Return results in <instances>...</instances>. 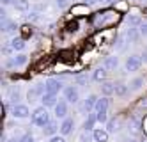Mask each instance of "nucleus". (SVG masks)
<instances>
[{
	"label": "nucleus",
	"mask_w": 147,
	"mask_h": 142,
	"mask_svg": "<svg viewBox=\"0 0 147 142\" xmlns=\"http://www.w3.org/2000/svg\"><path fill=\"white\" fill-rule=\"evenodd\" d=\"M126 92H128V85H124L122 82L115 84V94L117 96H126Z\"/></svg>",
	"instance_id": "a878e982"
},
{
	"label": "nucleus",
	"mask_w": 147,
	"mask_h": 142,
	"mask_svg": "<svg viewBox=\"0 0 147 142\" xmlns=\"http://www.w3.org/2000/svg\"><path fill=\"white\" fill-rule=\"evenodd\" d=\"M41 101H43V107H55L59 101H57V94H51V92H45L43 98H41Z\"/></svg>",
	"instance_id": "6e6552de"
},
{
	"label": "nucleus",
	"mask_w": 147,
	"mask_h": 142,
	"mask_svg": "<svg viewBox=\"0 0 147 142\" xmlns=\"http://www.w3.org/2000/svg\"><path fill=\"white\" fill-rule=\"evenodd\" d=\"M55 4H57L59 7H66V4H67V0H55Z\"/></svg>",
	"instance_id": "ea45409f"
},
{
	"label": "nucleus",
	"mask_w": 147,
	"mask_h": 142,
	"mask_svg": "<svg viewBox=\"0 0 147 142\" xmlns=\"http://www.w3.org/2000/svg\"><path fill=\"white\" fill-rule=\"evenodd\" d=\"M66 29H67L69 32H76V30H78V21H71V23L66 25Z\"/></svg>",
	"instance_id": "2f4dec72"
},
{
	"label": "nucleus",
	"mask_w": 147,
	"mask_h": 142,
	"mask_svg": "<svg viewBox=\"0 0 147 142\" xmlns=\"http://www.w3.org/2000/svg\"><path fill=\"white\" fill-rule=\"evenodd\" d=\"M101 91H103V94H105V96L115 94V84H112V82H107V84H103Z\"/></svg>",
	"instance_id": "5701e85b"
},
{
	"label": "nucleus",
	"mask_w": 147,
	"mask_h": 142,
	"mask_svg": "<svg viewBox=\"0 0 147 142\" xmlns=\"http://www.w3.org/2000/svg\"><path fill=\"white\" fill-rule=\"evenodd\" d=\"M96 116L99 123H107V112H96Z\"/></svg>",
	"instance_id": "473e14b6"
},
{
	"label": "nucleus",
	"mask_w": 147,
	"mask_h": 142,
	"mask_svg": "<svg viewBox=\"0 0 147 142\" xmlns=\"http://www.w3.org/2000/svg\"><path fill=\"white\" fill-rule=\"evenodd\" d=\"M50 142H66V140L62 139V137H55V135H53V137L50 139Z\"/></svg>",
	"instance_id": "a19ab883"
},
{
	"label": "nucleus",
	"mask_w": 147,
	"mask_h": 142,
	"mask_svg": "<svg viewBox=\"0 0 147 142\" xmlns=\"http://www.w3.org/2000/svg\"><path fill=\"white\" fill-rule=\"evenodd\" d=\"M39 16H37V13H30V14H27V20L28 21H36Z\"/></svg>",
	"instance_id": "e433bc0d"
},
{
	"label": "nucleus",
	"mask_w": 147,
	"mask_h": 142,
	"mask_svg": "<svg viewBox=\"0 0 147 142\" xmlns=\"http://www.w3.org/2000/svg\"><path fill=\"white\" fill-rule=\"evenodd\" d=\"M107 128H108L110 133L119 132V130H121V119L117 117V119H112V121H108V123H107Z\"/></svg>",
	"instance_id": "2eb2a0df"
},
{
	"label": "nucleus",
	"mask_w": 147,
	"mask_h": 142,
	"mask_svg": "<svg viewBox=\"0 0 147 142\" xmlns=\"http://www.w3.org/2000/svg\"><path fill=\"white\" fill-rule=\"evenodd\" d=\"M128 23H129V27L140 25V14H138V9H133V14L128 16Z\"/></svg>",
	"instance_id": "f3484780"
},
{
	"label": "nucleus",
	"mask_w": 147,
	"mask_h": 142,
	"mask_svg": "<svg viewBox=\"0 0 147 142\" xmlns=\"http://www.w3.org/2000/svg\"><path fill=\"white\" fill-rule=\"evenodd\" d=\"M11 50H13V48H4V55H9V53H11Z\"/></svg>",
	"instance_id": "a18cd8bd"
},
{
	"label": "nucleus",
	"mask_w": 147,
	"mask_h": 142,
	"mask_svg": "<svg viewBox=\"0 0 147 142\" xmlns=\"http://www.w3.org/2000/svg\"><path fill=\"white\" fill-rule=\"evenodd\" d=\"M32 123H34L36 126H41V128H45V126L50 123V114H48V110H46V107L36 108L34 114H32Z\"/></svg>",
	"instance_id": "f03ea898"
},
{
	"label": "nucleus",
	"mask_w": 147,
	"mask_h": 142,
	"mask_svg": "<svg viewBox=\"0 0 147 142\" xmlns=\"http://www.w3.org/2000/svg\"><path fill=\"white\" fill-rule=\"evenodd\" d=\"M45 91H46L45 84H37L34 89H30V91H28V100H30V101H36L37 98H43Z\"/></svg>",
	"instance_id": "39448f33"
},
{
	"label": "nucleus",
	"mask_w": 147,
	"mask_h": 142,
	"mask_svg": "<svg viewBox=\"0 0 147 142\" xmlns=\"http://www.w3.org/2000/svg\"><path fill=\"white\" fill-rule=\"evenodd\" d=\"M76 84H78V85H87V84H89V76H85V75L78 76V78H76Z\"/></svg>",
	"instance_id": "7c9ffc66"
},
{
	"label": "nucleus",
	"mask_w": 147,
	"mask_h": 142,
	"mask_svg": "<svg viewBox=\"0 0 147 142\" xmlns=\"http://www.w3.org/2000/svg\"><path fill=\"white\" fill-rule=\"evenodd\" d=\"M73 128H75V121H73V119H69V117H66L64 123L60 124V133H62V135H67V133H71Z\"/></svg>",
	"instance_id": "1a4fd4ad"
},
{
	"label": "nucleus",
	"mask_w": 147,
	"mask_h": 142,
	"mask_svg": "<svg viewBox=\"0 0 147 142\" xmlns=\"http://www.w3.org/2000/svg\"><path fill=\"white\" fill-rule=\"evenodd\" d=\"M16 2V0H2V4L4 5H9V4H14Z\"/></svg>",
	"instance_id": "37998d69"
},
{
	"label": "nucleus",
	"mask_w": 147,
	"mask_h": 142,
	"mask_svg": "<svg viewBox=\"0 0 147 142\" xmlns=\"http://www.w3.org/2000/svg\"><path fill=\"white\" fill-rule=\"evenodd\" d=\"M117 9L119 11H126V9H128V4H126L124 0H121V2H117Z\"/></svg>",
	"instance_id": "f704fd0d"
},
{
	"label": "nucleus",
	"mask_w": 147,
	"mask_h": 142,
	"mask_svg": "<svg viewBox=\"0 0 147 142\" xmlns=\"http://www.w3.org/2000/svg\"><path fill=\"white\" fill-rule=\"evenodd\" d=\"M129 130H131V133H133V135H136V133L140 132V123L136 121L135 117H131V124H129Z\"/></svg>",
	"instance_id": "bb28decb"
},
{
	"label": "nucleus",
	"mask_w": 147,
	"mask_h": 142,
	"mask_svg": "<svg viewBox=\"0 0 147 142\" xmlns=\"http://www.w3.org/2000/svg\"><path fill=\"white\" fill-rule=\"evenodd\" d=\"M108 105H110V100L107 96L105 98H101V100H98V103H96V112H107V108H108Z\"/></svg>",
	"instance_id": "f8f14e48"
},
{
	"label": "nucleus",
	"mask_w": 147,
	"mask_h": 142,
	"mask_svg": "<svg viewBox=\"0 0 147 142\" xmlns=\"http://www.w3.org/2000/svg\"><path fill=\"white\" fill-rule=\"evenodd\" d=\"M66 114H67V105L64 101H59L55 105V116L57 117H66Z\"/></svg>",
	"instance_id": "ddd939ff"
},
{
	"label": "nucleus",
	"mask_w": 147,
	"mask_h": 142,
	"mask_svg": "<svg viewBox=\"0 0 147 142\" xmlns=\"http://www.w3.org/2000/svg\"><path fill=\"white\" fill-rule=\"evenodd\" d=\"M103 2H115V0H103Z\"/></svg>",
	"instance_id": "de8ad7c7"
},
{
	"label": "nucleus",
	"mask_w": 147,
	"mask_h": 142,
	"mask_svg": "<svg viewBox=\"0 0 147 142\" xmlns=\"http://www.w3.org/2000/svg\"><path fill=\"white\" fill-rule=\"evenodd\" d=\"M144 85V78H142V76H138V78H135L131 84H129V87H131V89L133 91H136V89H140V87Z\"/></svg>",
	"instance_id": "cd10ccee"
},
{
	"label": "nucleus",
	"mask_w": 147,
	"mask_h": 142,
	"mask_svg": "<svg viewBox=\"0 0 147 142\" xmlns=\"http://www.w3.org/2000/svg\"><path fill=\"white\" fill-rule=\"evenodd\" d=\"M129 142H136V140H129Z\"/></svg>",
	"instance_id": "8fccbe9b"
},
{
	"label": "nucleus",
	"mask_w": 147,
	"mask_h": 142,
	"mask_svg": "<svg viewBox=\"0 0 147 142\" xmlns=\"http://www.w3.org/2000/svg\"><path fill=\"white\" fill-rule=\"evenodd\" d=\"M22 29H23V36H28L30 32H32V29H30V27H27V25H25V27H22Z\"/></svg>",
	"instance_id": "79ce46f5"
},
{
	"label": "nucleus",
	"mask_w": 147,
	"mask_h": 142,
	"mask_svg": "<svg viewBox=\"0 0 147 142\" xmlns=\"http://www.w3.org/2000/svg\"><path fill=\"white\" fill-rule=\"evenodd\" d=\"M18 100H20V89H18V87H13V89L9 91V103L16 105Z\"/></svg>",
	"instance_id": "4be33fe9"
},
{
	"label": "nucleus",
	"mask_w": 147,
	"mask_h": 142,
	"mask_svg": "<svg viewBox=\"0 0 147 142\" xmlns=\"http://www.w3.org/2000/svg\"><path fill=\"white\" fill-rule=\"evenodd\" d=\"M89 139H90L89 130H85V132H83V135H82V140H83V142H89Z\"/></svg>",
	"instance_id": "58836bf2"
},
{
	"label": "nucleus",
	"mask_w": 147,
	"mask_h": 142,
	"mask_svg": "<svg viewBox=\"0 0 147 142\" xmlns=\"http://www.w3.org/2000/svg\"><path fill=\"white\" fill-rule=\"evenodd\" d=\"M142 142H147V137H145V139H144V140H142Z\"/></svg>",
	"instance_id": "09e8293b"
},
{
	"label": "nucleus",
	"mask_w": 147,
	"mask_h": 142,
	"mask_svg": "<svg viewBox=\"0 0 147 142\" xmlns=\"http://www.w3.org/2000/svg\"><path fill=\"white\" fill-rule=\"evenodd\" d=\"M108 133H110L108 130H94L92 137L96 142H108Z\"/></svg>",
	"instance_id": "9d476101"
},
{
	"label": "nucleus",
	"mask_w": 147,
	"mask_h": 142,
	"mask_svg": "<svg viewBox=\"0 0 147 142\" xmlns=\"http://www.w3.org/2000/svg\"><path fill=\"white\" fill-rule=\"evenodd\" d=\"M105 78H107V68H98L92 75V80H96V82H101Z\"/></svg>",
	"instance_id": "6ab92c4d"
},
{
	"label": "nucleus",
	"mask_w": 147,
	"mask_h": 142,
	"mask_svg": "<svg viewBox=\"0 0 147 142\" xmlns=\"http://www.w3.org/2000/svg\"><path fill=\"white\" fill-rule=\"evenodd\" d=\"M13 60L16 62V66H23V64L27 62V55H25V53H18V55H16Z\"/></svg>",
	"instance_id": "c85d7f7f"
},
{
	"label": "nucleus",
	"mask_w": 147,
	"mask_h": 142,
	"mask_svg": "<svg viewBox=\"0 0 147 142\" xmlns=\"http://www.w3.org/2000/svg\"><path fill=\"white\" fill-rule=\"evenodd\" d=\"M138 107L140 108H147V98H142V100L138 101Z\"/></svg>",
	"instance_id": "4c0bfd02"
},
{
	"label": "nucleus",
	"mask_w": 147,
	"mask_h": 142,
	"mask_svg": "<svg viewBox=\"0 0 147 142\" xmlns=\"http://www.w3.org/2000/svg\"><path fill=\"white\" fill-rule=\"evenodd\" d=\"M138 32H140L142 36H147V23H142L140 29H138Z\"/></svg>",
	"instance_id": "c9c22d12"
},
{
	"label": "nucleus",
	"mask_w": 147,
	"mask_h": 142,
	"mask_svg": "<svg viewBox=\"0 0 147 142\" xmlns=\"http://www.w3.org/2000/svg\"><path fill=\"white\" fill-rule=\"evenodd\" d=\"M28 107L27 105H14L13 107V116L14 117H18V119H25V117H28Z\"/></svg>",
	"instance_id": "0eeeda50"
},
{
	"label": "nucleus",
	"mask_w": 147,
	"mask_h": 142,
	"mask_svg": "<svg viewBox=\"0 0 147 142\" xmlns=\"http://www.w3.org/2000/svg\"><path fill=\"white\" fill-rule=\"evenodd\" d=\"M140 66H142L140 55H129L128 60H126V69H128V71H136Z\"/></svg>",
	"instance_id": "20e7f679"
},
{
	"label": "nucleus",
	"mask_w": 147,
	"mask_h": 142,
	"mask_svg": "<svg viewBox=\"0 0 147 142\" xmlns=\"http://www.w3.org/2000/svg\"><path fill=\"white\" fill-rule=\"evenodd\" d=\"M117 66H119L117 57H107V59H105V62H103V68H107V69H115Z\"/></svg>",
	"instance_id": "dca6fc26"
},
{
	"label": "nucleus",
	"mask_w": 147,
	"mask_h": 142,
	"mask_svg": "<svg viewBox=\"0 0 147 142\" xmlns=\"http://www.w3.org/2000/svg\"><path fill=\"white\" fill-rule=\"evenodd\" d=\"M71 14H76V16L89 14V7H87V4H78V5H73V9H71Z\"/></svg>",
	"instance_id": "9b49d317"
},
{
	"label": "nucleus",
	"mask_w": 147,
	"mask_h": 142,
	"mask_svg": "<svg viewBox=\"0 0 147 142\" xmlns=\"http://www.w3.org/2000/svg\"><path fill=\"white\" fill-rule=\"evenodd\" d=\"M96 103H98V98L94 96V94H90V96L87 98V100H85V103H83V108H85V110L89 112L92 107H96Z\"/></svg>",
	"instance_id": "b1692460"
},
{
	"label": "nucleus",
	"mask_w": 147,
	"mask_h": 142,
	"mask_svg": "<svg viewBox=\"0 0 147 142\" xmlns=\"http://www.w3.org/2000/svg\"><path fill=\"white\" fill-rule=\"evenodd\" d=\"M117 20H119V13H115V11H103V13L99 11V13H96L92 18L96 27H110Z\"/></svg>",
	"instance_id": "f257e3e1"
},
{
	"label": "nucleus",
	"mask_w": 147,
	"mask_h": 142,
	"mask_svg": "<svg viewBox=\"0 0 147 142\" xmlns=\"http://www.w3.org/2000/svg\"><path fill=\"white\" fill-rule=\"evenodd\" d=\"M96 2H99V0H85L87 5H92V4H96Z\"/></svg>",
	"instance_id": "c03bdc74"
},
{
	"label": "nucleus",
	"mask_w": 147,
	"mask_h": 142,
	"mask_svg": "<svg viewBox=\"0 0 147 142\" xmlns=\"http://www.w3.org/2000/svg\"><path fill=\"white\" fill-rule=\"evenodd\" d=\"M64 98L69 101V103H76L78 101V89L75 85H67L64 89Z\"/></svg>",
	"instance_id": "423d86ee"
},
{
	"label": "nucleus",
	"mask_w": 147,
	"mask_h": 142,
	"mask_svg": "<svg viewBox=\"0 0 147 142\" xmlns=\"http://www.w3.org/2000/svg\"><path fill=\"white\" fill-rule=\"evenodd\" d=\"M126 39H129V41H136V39H138V32H136V30L131 27V29H129V32L126 34Z\"/></svg>",
	"instance_id": "c756f323"
},
{
	"label": "nucleus",
	"mask_w": 147,
	"mask_h": 142,
	"mask_svg": "<svg viewBox=\"0 0 147 142\" xmlns=\"http://www.w3.org/2000/svg\"><path fill=\"white\" fill-rule=\"evenodd\" d=\"M20 142H36V140H34V137L30 133H27V135H23L22 139H20Z\"/></svg>",
	"instance_id": "72a5a7b5"
},
{
	"label": "nucleus",
	"mask_w": 147,
	"mask_h": 142,
	"mask_svg": "<svg viewBox=\"0 0 147 142\" xmlns=\"http://www.w3.org/2000/svg\"><path fill=\"white\" fill-rule=\"evenodd\" d=\"M45 87H46V92H51V94H59V91L62 89V82L59 78H48L45 82Z\"/></svg>",
	"instance_id": "7ed1b4c3"
},
{
	"label": "nucleus",
	"mask_w": 147,
	"mask_h": 142,
	"mask_svg": "<svg viewBox=\"0 0 147 142\" xmlns=\"http://www.w3.org/2000/svg\"><path fill=\"white\" fill-rule=\"evenodd\" d=\"M7 142H20V140H16V139H9Z\"/></svg>",
	"instance_id": "49530a36"
},
{
	"label": "nucleus",
	"mask_w": 147,
	"mask_h": 142,
	"mask_svg": "<svg viewBox=\"0 0 147 142\" xmlns=\"http://www.w3.org/2000/svg\"><path fill=\"white\" fill-rule=\"evenodd\" d=\"M98 121V116L96 114H89V117H87V121L83 123V130H92V126H94V123Z\"/></svg>",
	"instance_id": "393cba45"
},
{
	"label": "nucleus",
	"mask_w": 147,
	"mask_h": 142,
	"mask_svg": "<svg viewBox=\"0 0 147 142\" xmlns=\"http://www.w3.org/2000/svg\"><path fill=\"white\" fill-rule=\"evenodd\" d=\"M11 48H13V50H18V52L23 50V48H25V39H23V37H14V39L11 41Z\"/></svg>",
	"instance_id": "aec40b11"
},
{
	"label": "nucleus",
	"mask_w": 147,
	"mask_h": 142,
	"mask_svg": "<svg viewBox=\"0 0 147 142\" xmlns=\"http://www.w3.org/2000/svg\"><path fill=\"white\" fill-rule=\"evenodd\" d=\"M16 11H22V13H25V11H28L30 4H28V0H16V2L13 4Z\"/></svg>",
	"instance_id": "412c9836"
},
{
	"label": "nucleus",
	"mask_w": 147,
	"mask_h": 142,
	"mask_svg": "<svg viewBox=\"0 0 147 142\" xmlns=\"http://www.w3.org/2000/svg\"><path fill=\"white\" fill-rule=\"evenodd\" d=\"M57 130H59L57 123H55V121H50V123L43 128V132H45V135H55V133H57Z\"/></svg>",
	"instance_id": "a211bd4d"
},
{
	"label": "nucleus",
	"mask_w": 147,
	"mask_h": 142,
	"mask_svg": "<svg viewBox=\"0 0 147 142\" xmlns=\"http://www.w3.org/2000/svg\"><path fill=\"white\" fill-rule=\"evenodd\" d=\"M2 29H4V32H14L18 27H16V23H14V21L7 20V18L4 16V18H2Z\"/></svg>",
	"instance_id": "4468645a"
}]
</instances>
